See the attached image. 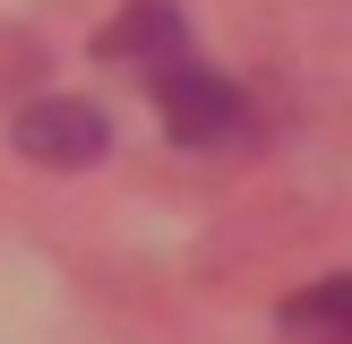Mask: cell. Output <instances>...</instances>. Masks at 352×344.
I'll list each match as a JSON object with an SVG mask.
<instances>
[{"label": "cell", "mask_w": 352, "mask_h": 344, "mask_svg": "<svg viewBox=\"0 0 352 344\" xmlns=\"http://www.w3.org/2000/svg\"><path fill=\"white\" fill-rule=\"evenodd\" d=\"M103 52H112V61H129L138 78H146L155 112H164V129L181 138V147H223V138L250 120L241 86H232V78H215V69L189 52L181 9H172V0H138V9L120 17L112 34H103Z\"/></svg>", "instance_id": "cell-1"}, {"label": "cell", "mask_w": 352, "mask_h": 344, "mask_svg": "<svg viewBox=\"0 0 352 344\" xmlns=\"http://www.w3.org/2000/svg\"><path fill=\"white\" fill-rule=\"evenodd\" d=\"M9 138L34 155V164L69 172V164H95V155L112 147V120H103L95 103H78V95H43V103H26V112H17Z\"/></svg>", "instance_id": "cell-2"}, {"label": "cell", "mask_w": 352, "mask_h": 344, "mask_svg": "<svg viewBox=\"0 0 352 344\" xmlns=\"http://www.w3.org/2000/svg\"><path fill=\"white\" fill-rule=\"evenodd\" d=\"M284 344H352V275L292 292L284 301Z\"/></svg>", "instance_id": "cell-3"}]
</instances>
